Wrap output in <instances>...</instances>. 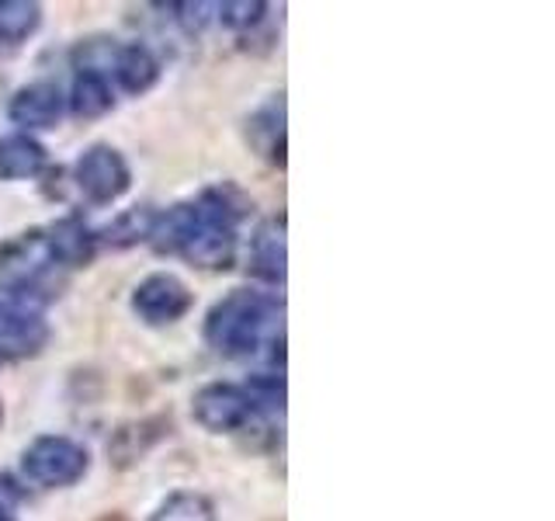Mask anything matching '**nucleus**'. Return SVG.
<instances>
[{
  "label": "nucleus",
  "instance_id": "obj_1",
  "mask_svg": "<svg viewBox=\"0 0 555 521\" xmlns=\"http://www.w3.org/2000/svg\"><path fill=\"white\" fill-rule=\"evenodd\" d=\"M274 320H278V303L271 295L236 289L208 313L205 341L219 355H250L268 341Z\"/></svg>",
  "mask_w": 555,
  "mask_h": 521
},
{
  "label": "nucleus",
  "instance_id": "obj_2",
  "mask_svg": "<svg viewBox=\"0 0 555 521\" xmlns=\"http://www.w3.org/2000/svg\"><path fill=\"white\" fill-rule=\"evenodd\" d=\"M87 466H91L87 448L66 434H42L22 452L25 480L42 491H63V486L80 483L87 476Z\"/></svg>",
  "mask_w": 555,
  "mask_h": 521
},
{
  "label": "nucleus",
  "instance_id": "obj_3",
  "mask_svg": "<svg viewBox=\"0 0 555 521\" xmlns=\"http://www.w3.org/2000/svg\"><path fill=\"white\" fill-rule=\"evenodd\" d=\"M74 181L80 188V195L91 205H112V202H118L129 191L132 170L126 164V156H121L115 147L98 143V147H91L77 161Z\"/></svg>",
  "mask_w": 555,
  "mask_h": 521
},
{
  "label": "nucleus",
  "instance_id": "obj_4",
  "mask_svg": "<svg viewBox=\"0 0 555 521\" xmlns=\"http://www.w3.org/2000/svg\"><path fill=\"white\" fill-rule=\"evenodd\" d=\"M191 414H195V421L212 434H233L254 421V407H250L247 393H243V386H233V382L202 386L195 393Z\"/></svg>",
  "mask_w": 555,
  "mask_h": 521
},
{
  "label": "nucleus",
  "instance_id": "obj_5",
  "mask_svg": "<svg viewBox=\"0 0 555 521\" xmlns=\"http://www.w3.org/2000/svg\"><path fill=\"white\" fill-rule=\"evenodd\" d=\"M132 309L139 320H146L150 327L178 323L184 313L191 309V289L181 282L178 275L156 271L135 285L132 292Z\"/></svg>",
  "mask_w": 555,
  "mask_h": 521
},
{
  "label": "nucleus",
  "instance_id": "obj_6",
  "mask_svg": "<svg viewBox=\"0 0 555 521\" xmlns=\"http://www.w3.org/2000/svg\"><path fill=\"white\" fill-rule=\"evenodd\" d=\"M49 341L46 320L31 306H0V358H28L39 355Z\"/></svg>",
  "mask_w": 555,
  "mask_h": 521
},
{
  "label": "nucleus",
  "instance_id": "obj_7",
  "mask_svg": "<svg viewBox=\"0 0 555 521\" xmlns=\"http://www.w3.org/2000/svg\"><path fill=\"white\" fill-rule=\"evenodd\" d=\"M42 237H46V254L52 265L87 268L98 254V233L80 216H63L60 223H52Z\"/></svg>",
  "mask_w": 555,
  "mask_h": 521
},
{
  "label": "nucleus",
  "instance_id": "obj_8",
  "mask_svg": "<svg viewBox=\"0 0 555 521\" xmlns=\"http://www.w3.org/2000/svg\"><path fill=\"white\" fill-rule=\"evenodd\" d=\"M14 126H22L25 132L31 129H52L63 115V94L56 84H28L22 87L14 98H11V109H8Z\"/></svg>",
  "mask_w": 555,
  "mask_h": 521
},
{
  "label": "nucleus",
  "instance_id": "obj_9",
  "mask_svg": "<svg viewBox=\"0 0 555 521\" xmlns=\"http://www.w3.org/2000/svg\"><path fill=\"white\" fill-rule=\"evenodd\" d=\"M250 271L257 278H264L268 285H282L285 282V219H268L250 240Z\"/></svg>",
  "mask_w": 555,
  "mask_h": 521
},
{
  "label": "nucleus",
  "instance_id": "obj_10",
  "mask_svg": "<svg viewBox=\"0 0 555 521\" xmlns=\"http://www.w3.org/2000/svg\"><path fill=\"white\" fill-rule=\"evenodd\" d=\"M46 170V147L28 132H11L0 139V178L25 181Z\"/></svg>",
  "mask_w": 555,
  "mask_h": 521
},
{
  "label": "nucleus",
  "instance_id": "obj_11",
  "mask_svg": "<svg viewBox=\"0 0 555 521\" xmlns=\"http://www.w3.org/2000/svg\"><path fill=\"white\" fill-rule=\"evenodd\" d=\"M115 80L126 94H146L150 87L160 80V63L146 46H121L115 52Z\"/></svg>",
  "mask_w": 555,
  "mask_h": 521
},
{
  "label": "nucleus",
  "instance_id": "obj_12",
  "mask_svg": "<svg viewBox=\"0 0 555 521\" xmlns=\"http://www.w3.org/2000/svg\"><path fill=\"white\" fill-rule=\"evenodd\" d=\"M115 91L104 74H77L74 91H69V112L77 118H101L104 112H112Z\"/></svg>",
  "mask_w": 555,
  "mask_h": 521
},
{
  "label": "nucleus",
  "instance_id": "obj_13",
  "mask_svg": "<svg viewBox=\"0 0 555 521\" xmlns=\"http://www.w3.org/2000/svg\"><path fill=\"white\" fill-rule=\"evenodd\" d=\"M153 226H156V213L150 205H135V208H126L112 226H104L101 237L108 247H132L139 240H150L153 237Z\"/></svg>",
  "mask_w": 555,
  "mask_h": 521
},
{
  "label": "nucleus",
  "instance_id": "obj_14",
  "mask_svg": "<svg viewBox=\"0 0 555 521\" xmlns=\"http://www.w3.org/2000/svg\"><path fill=\"white\" fill-rule=\"evenodd\" d=\"M42 25V8L28 0H0V42L17 46Z\"/></svg>",
  "mask_w": 555,
  "mask_h": 521
},
{
  "label": "nucleus",
  "instance_id": "obj_15",
  "mask_svg": "<svg viewBox=\"0 0 555 521\" xmlns=\"http://www.w3.org/2000/svg\"><path fill=\"white\" fill-rule=\"evenodd\" d=\"M260 136H268L264 143H260V150H264L271 161L282 167L285 164V101L278 98V101H271L268 109H260L257 115H254V122H250V139L257 143Z\"/></svg>",
  "mask_w": 555,
  "mask_h": 521
},
{
  "label": "nucleus",
  "instance_id": "obj_16",
  "mask_svg": "<svg viewBox=\"0 0 555 521\" xmlns=\"http://www.w3.org/2000/svg\"><path fill=\"white\" fill-rule=\"evenodd\" d=\"M150 521H216V504L205 494L178 491L150 514Z\"/></svg>",
  "mask_w": 555,
  "mask_h": 521
},
{
  "label": "nucleus",
  "instance_id": "obj_17",
  "mask_svg": "<svg viewBox=\"0 0 555 521\" xmlns=\"http://www.w3.org/2000/svg\"><path fill=\"white\" fill-rule=\"evenodd\" d=\"M243 393H247L250 407L257 410H268V414H282L285 410V379L282 376H254L247 386H243Z\"/></svg>",
  "mask_w": 555,
  "mask_h": 521
},
{
  "label": "nucleus",
  "instance_id": "obj_18",
  "mask_svg": "<svg viewBox=\"0 0 555 521\" xmlns=\"http://www.w3.org/2000/svg\"><path fill=\"white\" fill-rule=\"evenodd\" d=\"M216 11L222 17V25L243 31V28H254V25L264 22L268 4H260V0H240V4H219Z\"/></svg>",
  "mask_w": 555,
  "mask_h": 521
},
{
  "label": "nucleus",
  "instance_id": "obj_19",
  "mask_svg": "<svg viewBox=\"0 0 555 521\" xmlns=\"http://www.w3.org/2000/svg\"><path fill=\"white\" fill-rule=\"evenodd\" d=\"M173 11H181L178 17H181V25L188 28V31H202L205 28V22H208V11H216L212 4H173Z\"/></svg>",
  "mask_w": 555,
  "mask_h": 521
},
{
  "label": "nucleus",
  "instance_id": "obj_20",
  "mask_svg": "<svg viewBox=\"0 0 555 521\" xmlns=\"http://www.w3.org/2000/svg\"><path fill=\"white\" fill-rule=\"evenodd\" d=\"M22 500H25V486L0 473V514H11Z\"/></svg>",
  "mask_w": 555,
  "mask_h": 521
},
{
  "label": "nucleus",
  "instance_id": "obj_21",
  "mask_svg": "<svg viewBox=\"0 0 555 521\" xmlns=\"http://www.w3.org/2000/svg\"><path fill=\"white\" fill-rule=\"evenodd\" d=\"M98 521H129L126 514H118V511H112V514H101Z\"/></svg>",
  "mask_w": 555,
  "mask_h": 521
},
{
  "label": "nucleus",
  "instance_id": "obj_22",
  "mask_svg": "<svg viewBox=\"0 0 555 521\" xmlns=\"http://www.w3.org/2000/svg\"><path fill=\"white\" fill-rule=\"evenodd\" d=\"M0 521H14V518L11 514H0Z\"/></svg>",
  "mask_w": 555,
  "mask_h": 521
},
{
  "label": "nucleus",
  "instance_id": "obj_23",
  "mask_svg": "<svg viewBox=\"0 0 555 521\" xmlns=\"http://www.w3.org/2000/svg\"><path fill=\"white\" fill-rule=\"evenodd\" d=\"M0 417H4V410H0Z\"/></svg>",
  "mask_w": 555,
  "mask_h": 521
}]
</instances>
